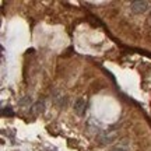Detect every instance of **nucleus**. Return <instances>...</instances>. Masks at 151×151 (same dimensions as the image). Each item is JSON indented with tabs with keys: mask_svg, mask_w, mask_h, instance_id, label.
I'll return each mask as SVG.
<instances>
[{
	"mask_svg": "<svg viewBox=\"0 0 151 151\" xmlns=\"http://www.w3.org/2000/svg\"><path fill=\"white\" fill-rule=\"evenodd\" d=\"M148 1H144V0H139V1H132L130 3V10L136 13V14H141L144 11L148 10Z\"/></svg>",
	"mask_w": 151,
	"mask_h": 151,
	"instance_id": "nucleus-1",
	"label": "nucleus"
},
{
	"mask_svg": "<svg viewBox=\"0 0 151 151\" xmlns=\"http://www.w3.org/2000/svg\"><path fill=\"white\" fill-rule=\"evenodd\" d=\"M86 99L84 98H78L77 101L74 102V112L78 115V116H83L84 113H86Z\"/></svg>",
	"mask_w": 151,
	"mask_h": 151,
	"instance_id": "nucleus-2",
	"label": "nucleus"
},
{
	"mask_svg": "<svg viewBox=\"0 0 151 151\" xmlns=\"http://www.w3.org/2000/svg\"><path fill=\"white\" fill-rule=\"evenodd\" d=\"M45 111V101H38V102L34 104L32 109H31V112L34 115H38V113H41Z\"/></svg>",
	"mask_w": 151,
	"mask_h": 151,
	"instance_id": "nucleus-3",
	"label": "nucleus"
},
{
	"mask_svg": "<svg viewBox=\"0 0 151 151\" xmlns=\"http://www.w3.org/2000/svg\"><path fill=\"white\" fill-rule=\"evenodd\" d=\"M1 113H3L4 116H13V115H14V112H13V109H11L10 106H4V108L1 109Z\"/></svg>",
	"mask_w": 151,
	"mask_h": 151,
	"instance_id": "nucleus-4",
	"label": "nucleus"
},
{
	"mask_svg": "<svg viewBox=\"0 0 151 151\" xmlns=\"http://www.w3.org/2000/svg\"><path fill=\"white\" fill-rule=\"evenodd\" d=\"M29 104H31V97H25V98H22L21 101L18 102V105L24 106V105H29Z\"/></svg>",
	"mask_w": 151,
	"mask_h": 151,
	"instance_id": "nucleus-5",
	"label": "nucleus"
},
{
	"mask_svg": "<svg viewBox=\"0 0 151 151\" xmlns=\"http://www.w3.org/2000/svg\"><path fill=\"white\" fill-rule=\"evenodd\" d=\"M112 151H127L126 148H123V147H115Z\"/></svg>",
	"mask_w": 151,
	"mask_h": 151,
	"instance_id": "nucleus-6",
	"label": "nucleus"
}]
</instances>
